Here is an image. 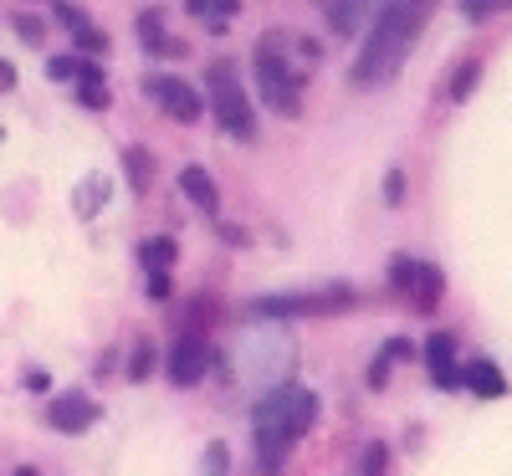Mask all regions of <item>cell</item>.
Wrapping results in <instances>:
<instances>
[{
  "label": "cell",
  "mask_w": 512,
  "mask_h": 476,
  "mask_svg": "<svg viewBox=\"0 0 512 476\" xmlns=\"http://www.w3.org/2000/svg\"><path fill=\"white\" fill-rule=\"evenodd\" d=\"M149 369H154V343H139L134 364H128V379H149Z\"/></svg>",
  "instance_id": "cell-22"
},
{
  "label": "cell",
  "mask_w": 512,
  "mask_h": 476,
  "mask_svg": "<svg viewBox=\"0 0 512 476\" xmlns=\"http://www.w3.org/2000/svg\"><path fill=\"white\" fill-rule=\"evenodd\" d=\"M0 139H6V128H0Z\"/></svg>",
  "instance_id": "cell-33"
},
{
  "label": "cell",
  "mask_w": 512,
  "mask_h": 476,
  "mask_svg": "<svg viewBox=\"0 0 512 476\" xmlns=\"http://www.w3.org/2000/svg\"><path fill=\"white\" fill-rule=\"evenodd\" d=\"M144 292H149V297H159V302H164V297H169V292H175V282H169V272H149V287H144Z\"/></svg>",
  "instance_id": "cell-28"
},
{
  "label": "cell",
  "mask_w": 512,
  "mask_h": 476,
  "mask_svg": "<svg viewBox=\"0 0 512 476\" xmlns=\"http://www.w3.org/2000/svg\"><path fill=\"white\" fill-rule=\"evenodd\" d=\"M461 379L472 384L482 400H502V395H507V379H502V369H497L492 359H472V364L461 369Z\"/></svg>",
  "instance_id": "cell-13"
},
{
  "label": "cell",
  "mask_w": 512,
  "mask_h": 476,
  "mask_svg": "<svg viewBox=\"0 0 512 476\" xmlns=\"http://www.w3.org/2000/svg\"><path fill=\"white\" fill-rule=\"evenodd\" d=\"M98 415H103V410H98L88 395H57L52 410H47L52 430H62V436H82V430H93Z\"/></svg>",
  "instance_id": "cell-9"
},
{
  "label": "cell",
  "mask_w": 512,
  "mask_h": 476,
  "mask_svg": "<svg viewBox=\"0 0 512 476\" xmlns=\"http://www.w3.org/2000/svg\"><path fill=\"white\" fill-rule=\"evenodd\" d=\"M477 77H482V67H477V62H466V67L451 77V103H461L466 93H472V82H477Z\"/></svg>",
  "instance_id": "cell-21"
},
{
  "label": "cell",
  "mask_w": 512,
  "mask_h": 476,
  "mask_svg": "<svg viewBox=\"0 0 512 476\" xmlns=\"http://www.w3.org/2000/svg\"><path fill=\"white\" fill-rule=\"evenodd\" d=\"M359 16H364V0H328V21H333V31L354 36V31H359Z\"/></svg>",
  "instance_id": "cell-17"
},
{
  "label": "cell",
  "mask_w": 512,
  "mask_h": 476,
  "mask_svg": "<svg viewBox=\"0 0 512 476\" xmlns=\"http://www.w3.org/2000/svg\"><path fill=\"white\" fill-rule=\"evenodd\" d=\"M384 461H390V446H384V441L364 446V466H359V476H384Z\"/></svg>",
  "instance_id": "cell-20"
},
{
  "label": "cell",
  "mask_w": 512,
  "mask_h": 476,
  "mask_svg": "<svg viewBox=\"0 0 512 476\" xmlns=\"http://www.w3.org/2000/svg\"><path fill=\"white\" fill-rule=\"evenodd\" d=\"M390 287L410 302L415 313H436V302L446 292V277L436 267H425V262H410V256H395L390 262Z\"/></svg>",
  "instance_id": "cell-5"
},
{
  "label": "cell",
  "mask_w": 512,
  "mask_h": 476,
  "mask_svg": "<svg viewBox=\"0 0 512 476\" xmlns=\"http://www.w3.org/2000/svg\"><path fill=\"white\" fill-rule=\"evenodd\" d=\"M420 26H425V16H420L415 6H400V0H390V6L374 16L369 36L359 41V57H354V67H349L354 88H384V82H390V77L410 62Z\"/></svg>",
  "instance_id": "cell-2"
},
{
  "label": "cell",
  "mask_w": 512,
  "mask_h": 476,
  "mask_svg": "<svg viewBox=\"0 0 512 476\" xmlns=\"http://www.w3.org/2000/svg\"><path fill=\"white\" fill-rule=\"evenodd\" d=\"M47 384H52V379H47V369H26V389H36V395H41Z\"/></svg>",
  "instance_id": "cell-30"
},
{
  "label": "cell",
  "mask_w": 512,
  "mask_h": 476,
  "mask_svg": "<svg viewBox=\"0 0 512 476\" xmlns=\"http://www.w3.org/2000/svg\"><path fill=\"white\" fill-rule=\"evenodd\" d=\"M139 262H144L149 272H169V262H175V241H169V236L139 241Z\"/></svg>",
  "instance_id": "cell-16"
},
{
  "label": "cell",
  "mask_w": 512,
  "mask_h": 476,
  "mask_svg": "<svg viewBox=\"0 0 512 476\" xmlns=\"http://www.w3.org/2000/svg\"><path fill=\"white\" fill-rule=\"evenodd\" d=\"M226 461H231V456H226V446L216 441V446L205 451V461H200V476H226Z\"/></svg>",
  "instance_id": "cell-23"
},
{
  "label": "cell",
  "mask_w": 512,
  "mask_h": 476,
  "mask_svg": "<svg viewBox=\"0 0 512 476\" xmlns=\"http://www.w3.org/2000/svg\"><path fill=\"white\" fill-rule=\"evenodd\" d=\"M144 93H149L169 118H175V123H195L200 108H205V98L195 93V82H185V77H149Z\"/></svg>",
  "instance_id": "cell-7"
},
{
  "label": "cell",
  "mask_w": 512,
  "mask_h": 476,
  "mask_svg": "<svg viewBox=\"0 0 512 476\" xmlns=\"http://www.w3.org/2000/svg\"><path fill=\"white\" fill-rule=\"evenodd\" d=\"M77 98H82V108H108V88H103V82H77Z\"/></svg>",
  "instance_id": "cell-24"
},
{
  "label": "cell",
  "mask_w": 512,
  "mask_h": 476,
  "mask_svg": "<svg viewBox=\"0 0 512 476\" xmlns=\"http://www.w3.org/2000/svg\"><path fill=\"white\" fill-rule=\"evenodd\" d=\"M354 302L349 287H328V292H303V297H262L251 302L262 318H297V313H344Z\"/></svg>",
  "instance_id": "cell-6"
},
{
  "label": "cell",
  "mask_w": 512,
  "mask_h": 476,
  "mask_svg": "<svg viewBox=\"0 0 512 476\" xmlns=\"http://www.w3.org/2000/svg\"><path fill=\"white\" fill-rule=\"evenodd\" d=\"M425 364H431V379H436L441 389H456V384H461V369H456V343H451V333H431V338H425Z\"/></svg>",
  "instance_id": "cell-10"
},
{
  "label": "cell",
  "mask_w": 512,
  "mask_h": 476,
  "mask_svg": "<svg viewBox=\"0 0 512 476\" xmlns=\"http://www.w3.org/2000/svg\"><path fill=\"white\" fill-rule=\"evenodd\" d=\"M180 190H185V200H195V210H205V215L221 210V190H216V180H210L200 164H185V169H180Z\"/></svg>",
  "instance_id": "cell-11"
},
{
  "label": "cell",
  "mask_w": 512,
  "mask_h": 476,
  "mask_svg": "<svg viewBox=\"0 0 512 476\" xmlns=\"http://www.w3.org/2000/svg\"><path fill=\"white\" fill-rule=\"evenodd\" d=\"M103 190H108V180H103V175L82 180V190L72 195V205H77V215H82V221H88V215H98V200H103Z\"/></svg>",
  "instance_id": "cell-18"
},
{
  "label": "cell",
  "mask_w": 512,
  "mask_h": 476,
  "mask_svg": "<svg viewBox=\"0 0 512 476\" xmlns=\"http://www.w3.org/2000/svg\"><path fill=\"white\" fill-rule=\"evenodd\" d=\"M502 6H512V0H461L466 16H492V11H502Z\"/></svg>",
  "instance_id": "cell-26"
},
{
  "label": "cell",
  "mask_w": 512,
  "mask_h": 476,
  "mask_svg": "<svg viewBox=\"0 0 512 476\" xmlns=\"http://www.w3.org/2000/svg\"><path fill=\"white\" fill-rule=\"evenodd\" d=\"M11 26H16V31H21V36L31 41V47H36V41H41V36H47V26H41L36 16H26V11H16V16H11Z\"/></svg>",
  "instance_id": "cell-25"
},
{
  "label": "cell",
  "mask_w": 512,
  "mask_h": 476,
  "mask_svg": "<svg viewBox=\"0 0 512 476\" xmlns=\"http://www.w3.org/2000/svg\"><path fill=\"white\" fill-rule=\"evenodd\" d=\"M318 420V395H308L303 384H277L267 389L262 400H256V461H262V471H282L287 466V451L297 446L313 430Z\"/></svg>",
  "instance_id": "cell-1"
},
{
  "label": "cell",
  "mask_w": 512,
  "mask_h": 476,
  "mask_svg": "<svg viewBox=\"0 0 512 476\" xmlns=\"http://www.w3.org/2000/svg\"><path fill=\"white\" fill-rule=\"evenodd\" d=\"M185 6H190L195 16H210V0H185Z\"/></svg>",
  "instance_id": "cell-31"
},
{
  "label": "cell",
  "mask_w": 512,
  "mask_h": 476,
  "mask_svg": "<svg viewBox=\"0 0 512 476\" xmlns=\"http://www.w3.org/2000/svg\"><path fill=\"white\" fill-rule=\"evenodd\" d=\"M323 62V47L308 36H292V31H267L256 41V82H262V98L277 113H303V77L308 67Z\"/></svg>",
  "instance_id": "cell-3"
},
{
  "label": "cell",
  "mask_w": 512,
  "mask_h": 476,
  "mask_svg": "<svg viewBox=\"0 0 512 476\" xmlns=\"http://www.w3.org/2000/svg\"><path fill=\"white\" fill-rule=\"evenodd\" d=\"M11 88H16V67L0 57V93H11Z\"/></svg>",
  "instance_id": "cell-29"
},
{
  "label": "cell",
  "mask_w": 512,
  "mask_h": 476,
  "mask_svg": "<svg viewBox=\"0 0 512 476\" xmlns=\"http://www.w3.org/2000/svg\"><path fill=\"white\" fill-rule=\"evenodd\" d=\"M57 21L77 36V47H82V52H103V47H108V36H103L98 26H88V16H82L77 6H67V0H57Z\"/></svg>",
  "instance_id": "cell-12"
},
{
  "label": "cell",
  "mask_w": 512,
  "mask_h": 476,
  "mask_svg": "<svg viewBox=\"0 0 512 476\" xmlns=\"http://www.w3.org/2000/svg\"><path fill=\"white\" fill-rule=\"evenodd\" d=\"M16 476H36V471H31V466H21V471H16Z\"/></svg>",
  "instance_id": "cell-32"
},
{
  "label": "cell",
  "mask_w": 512,
  "mask_h": 476,
  "mask_svg": "<svg viewBox=\"0 0 512 476\" xmlns=\"http://www.w3.org/2000/svg\"><path fill=\"white\" fill-rule=\"evenodd\" d=\"M400 195H405V175H400V169H390V175H384V200L400 205Z\"/></svg>",
  "instance_id": "cell-27"
},
{
  "label": "cell",
  "mask_w": 512,
  "mask_h": 476,
  "mask_svg": "<svg viewBox=\"0 0 512 476\" xmlns=\"http://www.w3.org/2000/svg\"><path fill=\"white\" fill-rule=\"evenodd\" d=\"M205 369H210V343L200 333H185L175 343V354H169V379H175L180 389H190V384L205 379Z\"/></svg>",
  "instance_id": "cell-8"
},
{
  "label": "cell",
  "mask_w": 512,
  "mask_h": 476,
  "mask_svg": "<svg viewBox=\"0 0 512 476\" xmlns=\"http://www.w3.org/2000/svg\"><path fill=\"white\" fill-rule=\"evenodd\" d=\"M405 359H410V343H405V338H390V343L379 349V359L369 364V389H384V384H390V369L405 364Z\"/></svg>",
  "instance_id": "cell-15"
},
{
  "label": "cell",
  "mask_w": 512,
  "mask_h": 476,
  "mask_svg": "<svg viewBox=\"0 0 512 476\" xmlns=\"http://www.w3.org/2000/svg\"><path fill=\"white\" fill-rule=\"evenodd\" d=\"M123 164H128V185H134V195H144V190H149V175H154L149 154H144V149H128Z\"/></svg>",
  "instance_id": "cell-19"
},
{
  "label": "cell",
  "mask_w": 512,
  "mask_h": 476,
  "mask_svg": "<svg viewBox=\"0 0 512 476\" xmlns=\"http://www.w3.org/2000/svg\"><path fill=\"white\" fill-rule=\"evenodd\" d=\"M205 82H210V108H216L221 128H226L231 139H251L256 134V113H251V98H246L241 77H236V62L231 57H216V62H210V72H205Z\"/></svg>",
  "instance_id": "cell-4"
},
{
  "label": "cell",
  "mask_w": 512,
  "mask_h": 476,
  "mask_svg": "<svg viewBox=\"0 0 512 476\" xmlns=\"http://www.w3.org/2000/svg\"><path fill=\"white\" fill-rule=\"evenodd\" d=\"M47 77H57V82H108L103 67L88 62V57H52L47 62Z\"/></svg>",
  "instance_id": "cell-14"
}]
</instances>
